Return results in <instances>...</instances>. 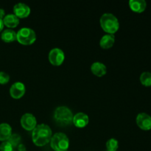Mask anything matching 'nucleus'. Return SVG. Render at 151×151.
Listing matches in <instances>:
<instances>
[{
  "label": "nucleus",
  "instance_id": "9d476101",
  "mask_svg": "<svg viewBox=\"0 0 151 151\" xmlns=\"http://www.w3.org/2000/svg\"><path fill=\"white\" fill-rule=\"evenodd\" d=\"M13 12L19 19V18L23 19V18H26L29 16L30 13V8L27 4L19 2L15 4L14 7H13Z\"/></svg>",
  "mask_w": 151,
  "mask_h": 151
},
{
  "label": "nucleus",
  "instance_id": "f257e3e1",
  "mask_svg": "<svg viewBox=\"0 0 151 151\" xmlns=\"http://www.w3.org/2000/svg\"><path fill=\"white\" fill-rule=\"evenodd\" d=\"M52 136L51 128L46 124L36 125L32 130V139L34 144L37 146H44L50 142Z\"/></svg>",
  "mask_w": 151,
  "mask_h": 151
},
{
  "label": "nucleus",
  "instance_id": "b1692460",
  "mask_svg": "<svg viewBox=\"0 0 151 151\" xmlns=\"http://www.w3.org/2000/svg\"><path fill=\"white\" fill-rule=\"evenodd\" d=\"M4 16H5V11H4V9L0 8V19L3 20Z\"/></svg>",
  "mask_w": 151,
  "mask_h": 151
},
{
  "label": "nucleus",
  "instance_id": "f03ea898",
  "mask_svg": "<svg viewBox=\"0 0 151 151\" xmlns=\"http://www.w3.org/2000/svg\"><path fill=\"white\" fill-rule=\"evenodd\" d=\"M100 22L103 30L109 34H114L119 29V21L117 18L111 13H104L100 18Z\"/></svg>",
  "mask_w": 151,
  "mask_h": 151
},
{
  "label": "nucleus",
  "instance_id": "1a4fd4ad",
  "mask_svg": "<svg viewBox=\"0 0 151 151\" xmlns=\"http://www.w3.org/2000/svg\"><path fill=\"white\" fill-rule=\"evenodd\" d=\"M25 86L22 82H16L11 86L10 88V94L12 97L19 99L23 97L25 93Z\"/></svg>",
  "mask_w": 151,
  "mask_h": 151
},
{
  "label": "nucleus",
  "instance_id": "393cba45",
  "mask_svg": "<svg viewBox=\"0 0 151 151\" xmlns=\"http://www.w3.org/2000/svg\"><path fill=\"white\" fill-rule=\"evenodd\" d=\"M3 27H4V23H3V20L0 19V32L2 30Z\"/></svg>",
  "mask_w": 151,
  "mask_h": 151
},
{
  "label": "nucleus",
  "instance_id": "aec40b11",
  "mask_svg": "<svg viewBox=\"0 0 151 151\" xmlns=\"http://www.w3.org/2000/svg\"><path fill=\"white\" fill-rule=\"evenodd\" d=\"M7 141L10 143V144L13 145V147H17L19 144H20L21 142V137L19 134H13L10 136V138L8 139Z\"/></svg>",
  "mask_w": 151,
  "mask_h": 151
},
{
  "label": "nucleus",
  "instance_id": "f3484780",
  "mask_svg": "<svg viewBox=\"0 0 151 151\" xmlns=\"http://www.w3.org/2000/svg\"><path fill=\"white\" fill-rule=\"evenodd\" d=\"M1 38L4 42H13L16 40V32L11 29H6L1 33Z\"/></svg>",
  "mask_w": 151,
  "mask_h": 151
},
{
  "label": "nucleus",
  "instance_id": "9b49d317",
  "mask_svg": "<svg viewBox=\"0 0 151 151\" xmlns=\"http://www.w3.org/2000/svg\"><path fill=\"white\" fill-rule=\"evenodd\" d=\"M74 125L78 128H83L88 123V116L83 112H79L73 116Z\"/></svg>",
  "mask_w": 151,
  "mask_h": 151
},
{
  "label": "nucleus",
  "instance_id": "6ab92c4d",
  "mask_svg": "<svg viewBox=\"0 0 151 151\" xmlns=\"http://www.w3.org/2000/svg\"><path fill=\"white\" fill-rule=\"evenodd\" d=\"M119 147V142L115 139L111 138L106 142V147L109 151H116Z\"/></svg>",
  "mask_w": 151,
  "mask_h": 151
},
{
  "label": "nucleus",
  "instance_id": "ddd939ff",
  "mask_svg": "<svg viewBox=\"0 0 151 151\" xmlns=\"http://www.w3.org/2000/svg\"><path fill=\"white\" fill-rule=\"evenodd\" d=\"M91 70L94 75L97 77H102L107 72V68L104 63L101 62H94L91 64Z\"/></svg>",
  "mask_w": 151,
  "mask_h": 151
},
{
  "label": "nucleus",
  "instance_id": "a211bd4d",
  "mask_svg": "<svg viewBox=\"0 0 151 151\" xmlns=\"http://www.w3.org/2000/svg\"><path fill=\"white\" fill-rule=\"evenodd\" d=\"M140 82L145 86H151V73L149 72H142L140 75Z\"/></svg>",
  "mask_w": 151,
  "mask_h": 151
},
{
  "label": "nucleus",
  "instance_id": "0eeeda50",
  "mask_svg": "<svg viewBox=\"0 0 151 151\" xmlns=\"http://www.w3.org/2000/svg\"><path fill=\"white\" fill-rule=\"evenodd\" d=\"M35 116L29 113H26L21 118V125L27 131H32L36 127Z\"/></svg>",
  "mask_w": 151,
  "mask_h": 151
},
{
  "label": "nucleus",
  "instance_id": "bb28decb",
  "mask_svg": "<svg viewBox=\"0 0 151 151\" xmlns=\"http://www.w3.org/2000/svg\"><path fill=\"white\" fill-rule=\"evenodd\" d=\"M107 151H109V150H107Z\"/></svg>",
  "mask_w": 151,
  "mask_h": 151
},
{
  "label": "nucleus",
  "instance_id": "412c9836",
  "mask_svg": "<svg viewBox=\"0 0 151 151\" xmlns=\"http://www.w3.org/2000/svg\"><path fill=\"white\" fill-rule=\"evenodd\" d=\"M0 151H13V147L8 141H4L0 145Z\"/></svg>",
  "mask_w": 151,
  "mask_h": 151
},
{
  "label": "nucleus",
  "instance_id": "7ed1b4c3",
  "mask_svg": "<svg viewBox=\"0 0 151 151\" xmlns=\"http://www.w3.org/2000/svg\"><path fill=\"white\" fill-rule=\"evenodd\" d=\"M50 145L55 151H66L69 146V139L63 133H56L52 137Z\"/></svg>",
  "mask_w": 151,
  "mask_h": 151
},
{
  "label": "nucleus",
  "instance_id": "2eb2a0df",
  "mask_svg": "<svg viewBox=\"0 0 151 151\" xmlns=\"http://www.w3.org/2000/svg\"><path fill=\"white\" fill-rule=\"evenodd\" d=\"M115 41V36L114 34H106L100 39V44L102 48L109 49L114 45Z\"/></svg>",
  "mask_w": 151,
  "mask_h": 151
},
{
  "label": "nucleus",
  "instance_id": "a878e982",
  "mask_svg": "<svg viewBox=\"0 0 151 151\" xmlns=\"http://www.w3.org/2000/svg\"><path fill=\"white\" fill-rule=\"evenodd\" d=\"M66 151H68V150H66Z\"/></svg>",
  "mask_w": 151,
  "mask_h": 151
},
{
  "label": "nucleus",
  "instance_id": "dca6fc26",
  "mask_svg": "<svg viewBox=\"0 0 151 151\" xmlns=\"http://www.w3.org/2000/svg\"><path fill=\"white\" fill-rule=\"evenodd\" d=\"M3 23L10 28L16 27L19 24V19L15 14H7L3 19Z\"/></svg>",
  "mask_w": 151,
  "mask_h": 151
},
{
  "label": "nucleus",
  "instance_id": "423d86ee",
  "mask_svg": "<svg viewBox=\"0 0 151 151\" xmlns=\"http://www.w3.org/2000/svg\"><path fill=\"white\" fill-rule=\"evenodd\" d=\"M65 59V55L63 50L60 48H54L49 53V60L54 66H60Z\"/></svg>",
  "mask_w": 151,
  "mask_h": 151
},
{
  "label": "nucleus",
  "instance_id": "f8f14e48",
  "mask_svg": "<svg viewBox=\"0 0 151 151\" xmlns=\"http://www.w3.org/2000/svg\"><path fill=\"white\" fill-rule=\"evenodd\" d=\"M129 5L133 11L135 13H141L146 9L147 3L145 0H130Z\"/></svg>",
  "mask_w": 151,
  "mask_h": 151
},
{
  "label": "nucleus",
  "instance_id": "5701e85b",
  "mask_svg": "<svg viewBox=\"0 0 151 151\" xmlns=\"http://www.w3.org/2000/svg\"><path fill=\"white\" fill-rule=\"evenodd\" d=\"M17 147L19 151H26V147H25L24 145L19 144V145L17 146Z\"/></svg>",
  "mask_w": 151,
  "mask_h": 151
},
{
  "label": "nucleus",
  "instance_id": "4be33fe9",
  "mask_svg": "<svg viewBox=\"0 0 151 151\" xmlns=\"http://www.w3.org/2000/svg\"><path fill=\"white\" fill-rule=\"evenodd\" d=\"M10 81L8 74L4 72H0V84H6Z\"/></svg>",
  "mask_w": 151,
  "mask_h": 151
},
{
  "label": "nucleus",
  "instance_id": "39448f33",
  "mask_svg": "<svg viewBox=\"0 0 151 151\" xmlns=\"http://www.w3.org/2000/svg\"><path fill=\"white\" fill-rule=\"evenodd\" d=\"M73 116L72 111L66 106H59L55 111V119L59 123L65 125L70 123L73 120Z\"/></svg>",
  "mask_w": 151,
  "mask_h": 151
},
{
  "label": "nucleus",
  "instance_id": "6e6552de",
  "mask_svg": "<svg viewBox=\"0 0 151 151\" xmlns=\"http://www.w3.org/2000/svg\"><path fill=\"white\" fill-rule=\"evenodd\" d=\"M137 124L143 131L151 129V116L146 113H140L137 116Z\"/></svg>",
  "mask_w": 151,
  "mask_h": 151
},
{
  "label": "nucleus",
  "instance_id": "20e7f679",
  "mask_svg": "<svg viewBox=\"0 0 151 151\" xmlns=\"http://www.w3.org/2000/svg\"><path fill=\"white\" fill-rule=\"evenodd\" d=\"M16 40L24 45H29L33 44L36 40V34L35 31L29 27L21 28L16 33Z\"/></svg>",
  "mask_w": 151,
  "mask_h": 151
},
{
  "label": "nucleus",
  "instance_id": "4468645a",
  "mask_svg": "<svg viewBox=\"0 0 151 151\" xmlns=\"http://www.w3.org/2000/svg\"><path fill=\"white\" fill-rule=\"evenodd\" d=\"M12 135V128L9 124H0V141H7Z\"/></svg>",
  "mask_w": 151,
  "mask_h": 151
}]
</instances>
